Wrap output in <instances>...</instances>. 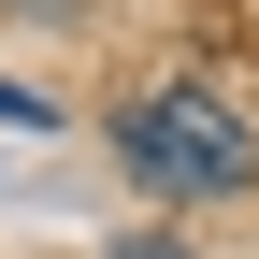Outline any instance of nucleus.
I'll return each instance as SVG.
<instances>
[{
    "instance_id": "f03ea898",
    "label": "nucleus",
    "mask_w": 259,
    "mask_h": 259,
    "mask_svg": "<svg viewBox=\"0 0 259 259\" xmlns=\"http://www.w3.org/2000/svg\"><path fill=\"white\" fill-rule=\"evenodd\" d=\"M115 259H187V245H173V231H130V245H115Z\"/></svg>"
},
{
    "instance_id": "f257e3e1",
    "label": "nucleus",
    "mask_w": 259,
    "mask_h": 259,
    "mask_svg": "<svg viewBox=\"0 0 259 259\" xmlns=\"http://www.w3.org/2000/svg\"><path fill=\"white\" fill-rule=\"evenodd\" d=\"M115 158L158 202H231V187H259V115H231L216 87H144L115 115Z\"/></svg>"
}]
</instances>
